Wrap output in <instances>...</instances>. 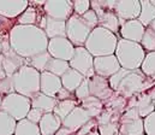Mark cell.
I'll use <instances>...</instances> for the list:
<instances>
[{
    "instance_id": "cell-24",
    "label": "cell",
    "mask_w": 155,
    "mask_h": 135,
    "mask_svg": "<svg viewBox=\"0 0 155 135\" xmlns=\"http://www.w3.org/2000/svg\"><path fill=\"white\" fill-rule=\"evenodd\" d=\"M84 76L81 75L78 71L74 70V69H69L61 77V85H63V88H65L66 90H69L70 93H75V90L79 87V85L84 81Z\"/></svg>"
},
{
    "instance_id": "cell-37",
    "label": "cell",
    "mask_w": 155,
    "mask_h": 135,
    "mask_svg": "<svg viewBox=\"0 0 155 135\" xmlns=\"http://www.w3.org/2000/svg\"><path fill=\"white\" fill-rule=\"evenodd\" d=\"M74 13L77 16H83L88 10H90V0H75L72 1Z\"/></svg>"
},
{
    "instance_id": "cell-9",
    "label": "cell",
    "mask_w": 155,
    "mask_h": 135,
    "mask_svg": "<svg viewBox=\"0 0 155 135\" xmlns=\"http://www.w3.org/2000/svg\"><path fill=\"white\" fill-rule=\"evenodd\" d=\"M71 69L78 71L85 79H91L95 75L94 71V57L83 47H75L74 56L69 62Z\"/></svg>"
},
{
    "instance_id": "cell-27",
    "label": "cell",
    "mask_w": 155,
    "mask_h": 135,
    "mask_svg": "<svg viewBox=\"0 0 155 135\" xmlns=\"http://www.w3.org/2000/svg\"><path fill=\"white\" fill-rule=\"evenodd\" d=\"M126 105H127V99H125L124 96H121L118 93H113V95L107 99L106 101H104V109H108L112 110L117 115H123L126 110Z\"/></svg>"
},
{
    "instance_id": "cell-29",
    "label": "cell",
    "mask_w": 155,
    "mask_h": 135,
    "mask_svg": "<svg viewBox=\"0 0 155 135\" xmlns=\"http://www.w3.org/2000/svg\"><path fill=\"white\" fill-rule=\"evenodd\" d=\"M140 1H141V13L137 19L144 28H148L150 23L155 21V6L150 4L149 0H140Z\"/></svg>"
},
{
    "instance_id": "cell-49",
    "label": "cell",
    "mask_w": 155,
    "mask_h": 135,
    "mask_svg": "<svg viewBox=\"0 0 155 135\" xmlns=\"http://www.w3.org/2000/svg\"><path fill=\"white\" fill-rule=\"evenodd\" d=\"M149 28H150V29H152V30H153V32H154V33H155V21H153V22L150 23V25H149Z\"/></svg>"
},
{
    "instance_id": "cell-34",
    "label": "cell",
    "mask_w": 155,
    "mask_h": 135,
    "mask_svg": "<svg viewBox=\"0 0 155 135\" xmlns=\"http://www.w3.org/2000/svg\"><path fill=\"white\" fill-rule=\"evenodd\" d=\"M140 70L143 73L144 76L155 80V52H148L146 53L144 60L140 68Z\"/></svg>"
},
{
    "instance_id": "cell-1",
    "label": "cell",
    "mask_w": 155,
    "mask_h": 135,
    "mask_svg": "<svg viewBox=\"0 0 155 135\" xmlns=\"http://www.w3.org/2000/svg\"><path fill=\"white\" fill-rule=\"evenodd\" d=\"M8 40L11 49L24 59L46 52L48 47V38L36 25L15 24L10 30Z\"/></svg>"
},
{
    "instance_id": "cell-39",
    "label": "cell",
    "mask_w": 155,
    "mask_h": 135,
    "mask_svg": "<svg viewBox=\"0 0 155 135\" xmlns=\"http://www.w3.org/2000/svg\"><path fill=\"white\" fill-rule=\"evenodd\" d=\"M11 93H15L13 81H12V77L6 76L5 79L0 80V94L4 98V96H6V95H8Z\"/></svg>"
},
{
    "instance_id": "cell-45",
    "label": "cell",
    "mask_w": 155,
    "mask_h": 135,
    "mask_svg": "<svg viewBox=\"0 0 155 135\" xmlns=\"http://www.w3.org/2000/svg\"><path fill=\"white\" fill-rule=\"evenodd\" d=\"M55 99H57L58 101H61V100H68V99H75V98H74L72 93H70L69 90H66L65 88H61V89L58 92V94H57Z\"/></svg>"
},
{
    "instance_id": "cell-28",
    "label": "cell",
    "mask_w": 155,
    "mask_h": 135,
    "mask_svg": "<svg viewBox=\"0 0 155 135\" xmlns=\"http://www.w3.org/2000/svg\"><path fill=\"white\" fill-rule=\"evenodd\" d=\"M51 59H52L51 54L46 51V52H42V53H39L34 57H30V58L25 59V65H29V66L34 68L35 70H38L41 74L43 71H47V68H48V64H49Z\"/></svg>"
},
{
    "instance_id": "cell-25",
    "label": "cell",
    "mask_w": 155,
    "mask_h": 135,
    "mask_svg": "<svg viewBox=\"0 0 155 135\" xmlns=\"http://www.w3.org/2000/svg\"><path fill=\"white\" fill-rule=\"evenodd\" d=\"M78 106H81L89 115V117L93 118V120L99 117L100 113L104 111V103L101 100L91 96V95L85 98V99H83V100H81Z\"/></svg>"
},
{
    "instance_id": "cell-44",
    "label": "cell",
    "mask_w": 155,
    "mask_h": 135,
    "mask_svg": "<svg viewBox=\"0 0 155 135\" xmlns=\"http://www.w3.org/2000/svg\"><path fill=\"white\" fill-rule=\"evenodd\" d=\"M13 28V25H11V19H7L5 17H1L0 16V34L5 33V32H8Z\"/></svg>"
},
{
    "instance_id": "cell-13",
    "label": "cell",
    "mask_w": 155,
    "mask_h": 135,
    "mask_svg": "<svg viewBox=\"0 0 155 135\" xmlns=\"http://www.w3.org/2000/svg\"><path fill=\"white\" fill-rule=\"evenodd\" d=\"M119 70H120V65H119L114 54L94 58L95 75H99L105 79H110L114 74H117Z\"/></svg>"
},
{
    "instance_id": "cell-41",
    "label": "cell",
    "mask_w": 155,
    "mask_h": 135,
    "mask_svg": "<svg viewBox=\"0 0 155 135\" xmlns=\"http://www.w3.org/2000/svg\"><path fill=\"white\" fill-rule=\"evenodd\" d=\"M84 21H85V23L91 28V29H94V28H96L97 27V24H99V17H97V15L90 8V10H88L83 16H81Z\"/></svg>"
},
{
    "instance_id": "cell-33",
    "label": "cell",
    "mask_w": 155,
    "mask_h": 135,
    "mask_svg": "<svg viewBox=\"0 0 155 135\" xmlns=\"http://www.w3.org/2000/svg\"><path fill=\"white\" fill-rule=\"evenodd\" d=\"M17 121L4 111H0V135H13Z\"/></svg>"
},
{
    "instance_id": "cell-18",
    "label": "cell",
    "mask_w": 155,
    "mask_h": 135,
    "mask_svg": "<svg viewBox=\"0 0 155 135\" xmlns=\"http://www.w3.org/2000/svg\"><path fill=\"white\" fill-rule=\"evenodd\" d=\"M29 6L28 0H0V16L7 19L19 17Z\"/></svg>"
},
{
    "instance_id": "cell-36",
    "label": "cell",
    "mask_w": 155,
    "mask_h": 135,
    "mask_svg": "<svg viewBox=\"0 0 155 135\" xmlns=\"http://www.w3.org/2000/svg\"><path fill=\"white\" fill-rule=\"evenodd\" d=\"M140 45L142 46V48L146 51V53H148V52H155V33L149 27L146 28L144 34L142 36V40H141Z\"/></svg>"
},
{
    "instance_id": "cell-48",
    "label": "cell",
    "mask_w": 155,
    "mask_h": 135,
    "mask_svg": "<svg viewBox=\"0 0 155 135\" xmlns=\"http://www.w3.org/2000/svg\"><path fill=\"white\" fill-rule=\"evenodd\" d=\"M87 135H100L99 134V132H97V129H94V130H91L90 133H88Z\"/></svg>"
},
{
    "instance_id": "cell-4",
    "label": "cell",
    "mask_w": 155,
    "mask_h": 135,
    "mask_svg": "<svg viewBox=\"0 0 155 135\" xmlns=\"http://www.w3.org/2000/svg\"><path fill=\"white\" fill-rule=\"evenodd\" d=\"M114 56L120 68L126 70H137L144 60L146 51L137 42L118 39Z\"/></svg>"
},
{
    "instance_id": "cell-12",
    "label": "cell",
    "mask_w": 155,
    "mask_h": 135,
    "mask_svg": "<svg viewBox=\"0 0 155 135\" xmlns=\"http://www.w3.org/2000/svg\"><path fill=\"white\" fill-rule=\"evenodd\" d=\"M114 13L119 21H132L137 19L141 13V1L140 0H117Z\"/></svg>"
},
{
    "instance_id": "cell-22",
    "label": "cell",
    "mask_w": 155,
    "mask_h": 135,
    "mask_svg": "<svg viewBox=\"0 0 155 135\" xmlns=\"http://www.w3.org/2000/svg\"><path fill=\"white\" fill-rule=\"evenodd\" d=\"M58 100L55 98H51L41 92H38L36 94H34L30 98V104L33 109H38L40 111H42L43 113H49L53 112L55 105H57Z\"/></svg>"
},
{
    "instance_id": "cell-32",
    "label": "cell",
    "mask_w": 155,
    "mask_h": 135,
    "mask_svg": "<svg viewBox=\"0 0 155 135\" xmlns=\"http://www.w3.org/2000/svg\"><path fill=\"white\" fill-rule=\"evenodd\" d=\"M13 135H41V133H40L39 124L31 123L27 118H24L17 122Z\"/></svg>"
},
{
    "instance_id": "cell-20",
    "label": "cell",
    "mask_w": 155,
    "mask_h": 135,
    "mask_svg": "<svg viewBox=\"0 0 155 135\" xmlns=\"http://www.w3.org/2000/svg\"><path fill=\"white\" fill-rule=\"evenodd\" d=\"M2 70L5 71L6 76L12 77L23 65H25V59L19 57L17 53H15L12 49L5 52L2 54Z\"/></svg>"
},
{
    "instance_id": "cell-52",
    "label": "cell",
    "mask_w": 155,
    "mask_h": 135,
    "mask_svg": "<svg viewBox=\"0 0 155 135\" xmlns=\"http://www.w3.org/2000/svg\"><path fill=\"white\" fill-rule=\"evenodd\" d=\"M143 135H146V134H143Z\"/></svg>"
},
{
    "instance_id": "cell-5",
    "label": "cell",
    "mask_w": 155,
    "mask_h": 135,
    "mask_svg": "<svg viewBox=\"0 0 155 135\" xmlns=\"http://www.w3.org/2000/svg\"><path fill=\"white\" fill-rule=\"evenodd\" d=\"M15 93L21 94L25 98H31L40 92V73L29 65H23L13 76Z\"/></svg>"
},
{
    "instance_id": "cell-7",
    "label": "cell",
    "mask_w": 155,
    "mask_h": 135,
    "mask_svg": "<svg viewBox=\"0 0 155 135\" xmlns=\"http://www.w3.org/2000/svg\"><path fill=\"white\" fill-rule=\"evenodd\" d=\"M91 30L85 21L75 13L66 21V39L75 47H83Z\"/></svg>"
},
{
    "instance_id": "cell-43",
    "label": "cell",
    "mask_w": 155,
    "mask_h": 135,
    "mask_svg": "<svg viewBox=\"0 0 155 135\" xmlns=\"http://www.w3.org/2000/svg\"><path fill=\"white\" fill-rule=\"evenodd\" d=\"M96 128H97L96 120H90V121H89L87 124H84L75 135H87L88 133H90L91 130H94V129H96Z\"/></svg>"
},
{
    "instance_id": "cell-10",
    "label": "cell",
    "mask_w": 155,
    "mask_h": 135,
    "mask_svg": "<svg viewBox=\"0 0 155 135\" xmlns=\"http://www.w3.org/2000/svg\"><path fill=\"white\" fill-rule=\"evenodd\" d=\"M43 11L47 17L66 22L74 15L72 1L70 0H46L43 5Z\"/></svg>"
},
{
    "instance_id": "cell-40",
    "label": "cell",
    "mask_w": 155,
    "mask_h": 135,
    "mask_svg": "<svg viewBox=\"0 0 155 135\" xmlns=\"http://www.w3.org/2000/svg\"><path fill=\"white\" fill-rule=\"evenodd\" d=\"M143 128L146 135H155V111L143 120Z\"/></svg>"
},
{
    "instance_id": "cell-15",
    "label": "cell",
    "mask_w": 155,
    "mask_h": 135,
    "mask_svg": "<svg viewBox=\"0 0 155 135\" xmlns=\"http://www.w3.org/2000/svg\"><path fill=\"white\" fill-rule=\"evenodd\" d=\"M119 22H120L119 33L121 36L120 39L140 44L146 28L138 22V19H132V21H126V22L119 21Z\"/></svg>"
},
{
    "instance_id": "cell-30",
    "label": "cell",
    "mask_w": 155,
    "mask_h": 135,
    "mask_svg": "<svg viewBox=\"0 0 155 135\" xmlns=\"http://www.w3.org/2000/svg\"><path fill=\"white\" fill-rule=\"evenodd\" d=\"M43 16H40L38 8L34 5L29 4L28 8L18 17V21H17L18 23L17 24H21V25H36V27H39V21H41V18Z\"/></svg>"
},
{
    "instance_id": "cell-2",
    "label": "cell",
    "mask_w": 155,
    "mask_h": 135,
    "mask_svg": "<svg viewBox=\"0 0 155 135\" xmlns=\"http://www.w3.org/2000/svg\"><path fill=\"white\" fill-rule=\"evenodd\" d=\"M110 86L113 92L120 94L125 99H130L136 94L144 93L154 86V81L143 75V73L137 70H126L120 68V70L108 79Z\"/></svg>"
},
{
    "instance_id": "cell-21",
    "label": "cell",
    "mask_w": 155,
    "mask_h": 135,
    "mask_svg": "<svg viewBox=\"0 0 155 135\" xmlns=\"http://www.w3.org/2000/svg\"><path fill=\"white\" fill-rule=\"evenodd\" d=\"M43 32L48 40L55 38H66V22L46 16V25Z\"/></svg>"
},
{
    "instance_id": "cell-51",
    "label": "cell",
    "mask_w": 155,
    "mask_h": 135,
    "mask_svg": "<svg viewBox=\"0 0 155 135\" xmlns=\"http://www.w3.org/2000/svg\"><path fill=\"white\" fill-rule=\"evenodd\" d=\"M1 101H2V95L0 94V105H1Z\"/></svg>"
},
{
    "instance_id": "cell-50",
    "label": "cell",
    "mask_w": 155,
    "mask_h": 135,
    "mask_svg": "<svg viewBox=\"0 0 155 135\" xmlns=\"http://www.w3.org/2000/svg\"><path fill=\"white\" fill-rule=\"evenodd\" d=\"M149 1H150V4H152L153 6H155V0H149Z\"/></svg>"
},
{
    "instance_id": "cell-46",
    "label": "cell",
    "mask_w": 155,
    "mask_h": 135,
    "mask_svg": "<svg viewBox=\"0 0 155 135\" xmlns=\"http://www.w3.org/2000/svg\"><path fill=\"white\" fill-rule=\"evenodd\" d=\"M71 134H74V133L70 132L69 129H66V128H64V127L61 126V127L58 129V132H57L54 135H71Z\"/></svg>"
},
{
    "instance_id": "cell-35",
    "label": "cell",
    "mask_w": 155,
    "mask_h": 135,
    "mask_svg": "<svg viewBox=\"0 0 155 135\" xmlns=\"http://www.w3.org/2000/svg\"><path fill=\"white\" fill-rule=\"evenodd\" d=\"M69 69H70L69 62L52 58L51 62H49V64H48L47 71L51 73V74H53V75H55V76H58V77H61Z\"/></svg>"
},
{
    "instance_id": "cell-38",
    "label": "cell",
    "mask_w": 155,
    "mask_h": 135,
    "mask_svg": "<svg viewBox=\"0 0 155 135\" xmlns=\"http://www.w3.org/2000/svg\"><path fill=\"white\" fill-rule=\"evenodd\" d=\"M90 96V92H89V79H84V81L79 85L77 89L75 90V98L77 99V101H81L85 98Z\"/></svg>"
},
{
    "instance_id": "cell-6",
    "label": "cell",
    "mask_w": 155,
    "mask_h": 135,
    "mask_svg": "<svg viewBox=\"0 0 155 135\" xmlns=\"http://www.w3.org/2000/svg\"><path fill=\"white\" fill-rule=\"evenodd\" d=\"M30 109H31L30 99L17 93H11L4 96L0 105V111L6 112L17 122L24 120Z\"/></svg>"
},
{
    "instance_id": "cell-23",
    "label": "cell",
    "mask_w": 155,
    "mask_h": 135,
    "mask_svg": "<svg viewBox=\"0 0 155 135\" xmlns=\"http://www.w3.org/2000/svg\"><path fill=\"white\" fill-rule=\"evenodd\" d=\"M61 127V121L53 113H43L39 122V129L41 135H54Z\"/></svg>"
},
{
    "instance_id": "cell-42",
    "label": "cell",
    "mask_w": 155,
    "mask_h": 135,
    "mask_svg": "<svg viewBox=\"0 0 155 135\" xmlns=\"http://www.w3.org/2000/svg\"><path fill=\"white\" fill-rule=\"evenodd\" d=\"M42 116H43V112L42 111H40L38 109H30L29 110V112H28V115H27V120L29 121V122H31V123H35V124H39V122L41 121V118H42Z\"/></svg>"
},
{
    "instance_id": "cell-19",
    "label": "cell",
    "mask_w": 155,
    "mask_h": 135,
    "mask_svg": "<svg viewBox=\"0 0 155 135\" xmlns=\"http://www.w3.org/2000/svg\"><path fill=\"white\" fill-rule=\"evenodd\" d=\"M61 88H63V85H61L60 77L48 71H43L40 74V92L41 93L51 98H55L58 92Z\"/></svg>"
},
{
    "instance_id": "cell-17",
    "label": "cell",
    "mask_w": 155,
    "mask_h": 135,
    "mask_svg": "<svg viewBox=\"0 0 155 135\" xmlns=\"http://www.w3.org/2000/svg\"><path fill=\"white\" fill-rule=\"evenodd\" d=\"M90 120H93V118H90L89 115L81 106H77L61 121V126L64 128L69 129L70 132H72L74 134H76L78 130L84 124H87Z\"/></svg>"
},
{
    "instance_id": "cell-47",
    "label": "cell",
    "mask_w": 155,
    "mask_h": 135,
    "mask_svg": "<svg viewBox=\"0 0 155 135\" xmlns=\"http://www.w3.org/2000/svg\"><path fill=\"white\" fill-rule=\"evenodd\" d=\"M147 93L149 94V96L152 98V100H153V104H154V107H155V85L150 88V89L147 90Z\"/></svg>"
},
{
    "instance_id": "cell-8",
    "label": "cell",
    "mask_w": 155,
    "mask_h": 135,
    "mask_svg": "<svg viewBox=\"0 0 155 135\" xmlns=\"http://www.w3.org/2000/svg\"><path fill=\"white\" fill-rule=\"evenodd\" d=\"M143 120L140 117L138 111L132 109H126L119 120V133L118 135H143Z\"/></svg>"
},
{
    "instance_id": "cell-14",
    "label": "cell",
    "mask_w": 155,
    "mask_h": 135,
    "mask_svg": "<svg viewBox=\"0 0 155 135\" xmlns=\"http://www.w3.org/2000/svg\"><path fill=\"white\" fill-rule=\"evenodd\" d=\"M132 107H135L138 111V115L142 120H144L147 116H149L152 112L155 111L153 100L147 92L136 94L132 98L127 99L126 109H132Z\"/></svg>"
},
{
    "instance_id": "cell-11",
    "label": "cell",
    "mask_w": 155,
    "mask_h": 135,
    "mask_svg": "<svg viewBox=\"0 0 155 135\" xmlns=\"http://www.w3.org/2000/svg\"><path fill=\"white\" fill-rule=\"evenodd\" d=\"M47 52L51 54L52 58L70 62L75 52V46L66 38H55L48 40Z\"/></svg>"
},
{
    "instance_id": "cell-31",
    "label": "cell",
    "mask_w": 155,
    "mask_h": 135,
    "mask_svg": "<svg viewBox=\"0 0 155 135\" xmlns=\"http://www.w3.org/2000/svg\"><path fill=\"white\" fill-rule=\"evenodd\" d=\"M78 106V101L76 99H68V100H61V101H58L54 110H53V113L60 120L63 121L75 107Z\"/></svg>"
},
{
    "instance_id": "cell-16",
    "label": "cell",
    "mask_w": 155,
    "mask_h": 135,
    "mask_svg": "<svg viewBox=\"0 0 155 135\" xmlns=\"http://www.w3.org/2000/svg\"><path fill=\"white\" fill-rule=\"evenodd\" d=\"M89 92L91 96L101 100L102 103L110 99L114 93L110 86L108 79L101 77L99 75H94L91 79H89Z\"/></svg>"
},
{
    "instance_id": "cell-26",
    "label": "cell",
    "mask_w": 155,
    "mask_h": 135,
    "mask_svg": "<svg viewBox=\"0 0 155 135\" xmlns=\"http://www.w3.org/2000/svg\"><path fill=\"white\" fill-rule=\"evenodd\" d=\"M97 27H101V28H104V29L117 35V33L119 32V28H120V22L113 11H106L105 13L99 16Z\"/></svg>"
},
{
    "instance_id": "cell-3",
    "label": "cell",
    "mask_w": 155,
    "mask_h": 135,
    "mask_svg": "<svg viewBox=\"0 0 155 135\" xmlns=\"http://www.w3.org/2000/svg\"><path fill=\"white\" fill-rule=\"evenodd\" d=\"M117 44H118V38L116 34L101 27H96L90 32L84 44V48L94 58H96V57L114 54Z\"/></svg>"
}]
</instances>
